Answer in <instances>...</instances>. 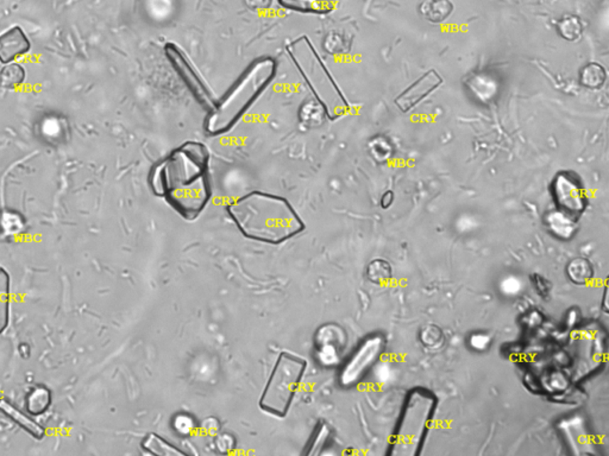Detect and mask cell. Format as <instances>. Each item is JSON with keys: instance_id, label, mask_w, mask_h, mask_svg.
<instances>
[{"instance_id": "18", "label": "cell", "mask_w": 609, "mask_h": 456, "mask_svg": "<svg viewBox=\"0 0 609 456\" xmlns=\"http://www.w3.org/2000/svg\"><path fill=\"white\" fill-rule=\"evenodd\" d=\"M605 79H607V72L605 68L595 62L584 65L580 72L581 84L591 89L601 88L605 82Z\"/></svg>"}, {"instance_id": "30", "label": "cell", "mask_w": 609, "mask_h": 456, "mask_svg": "<svg viewBox=\"0 0 609 456\" xmlns=\"http://www.w3.org/2000/svg\"><path fill=\"white\" fill-rule=\"evenodd\" d=\"M469 344H470L471 347L474 348L475 351H485L490 344V339L487 334H474V335H471Z\"/></svg>"}, {"instance_id": "25", "label": "cell", "mask_w": 609, "mask_h": 456, "mask_svg": "<svg viewBox=\"0 0 609 456\" xmlns=\"http://www.w3.org/2000/svg\"><path fill=\"white\" fill-rule=\"evenodd\" d=\"M564 429H566V436L569 438L570 443H573V445H578V448L584 447L586 442L589 441L586 428L582 427V420H578V418L568 420Z\"/></svg>"}, {"instance_id": "21", "label": "cell", "mask_w": 609, "mask_h": 456, "mask_svg": "<svg viewBox=\"0 0 609 456\" xmlns=\"http://www.w3.org/2000/svg\"><path fill=\"white\" fill-rule=\"evenodd\" d=\"M557 30L561 36L566 40H577L583 33V24L580 17L570 15L563 17L557 24Z\"/></svg>"}, {"instance_id": "26", "label": "cell", "mask_w": 609, "mask_h": 456, "mask_svg": "<svg viewBox=\"0 0 609 456\" xmlns=\"http://www.w3.org/2000/svg\"><path fill=\"white\" fill-rule=\"evenodd\" d=\"M328 435H330V430L326 425H321L320 428H318L313 438H311V443L306 452L307 455H316L318 452H320V449L324 447L325 443L328 440Z\"/></svg>"}, {"instance_id": "1", "label": "cell", "mask_w": 609, "mask_h": 456, "mask_svg": "<svg viewBox=\"0 0 609 456\" xmlns=\"http://www.w3.org/2000/svg\"><path fill=\"white\" fill-rule=\"evenodd\" d=\"M208 168V148L200 141H187L156 165L150 185L183 219L194 220L211 199Z\"/></svg>"}, {"instance_id": "33", "label": "cell", "mask_w": 609, "mask_h": 456, "mask_svg": "<svg viewBox=\"0 0 609 456\" xmlns=\"http://www.w3.org/2000/svg\"><path fill=\"white\" fill-rule=\"evenodd\" d=\"M392 202H393V192H386V194L383 195L381 205H382L383 208H388V207L391 206Z\"/></svg>"}, {"instance_id": "11", "label": "cell", "mask_w": 609, "mask_h": 456, "mask_svg": "<svg viewBox=\"0 0 609 456\" xmlns=\"http://www.w3.org/2000/svg\"><path fill=\"white\" fill-rule=\"evenodd\" d=\"M545 224L549 228V231L559 239H570L576 232V221L573 220V215L559 208L547 213L545 217Z\"/></svg>"}, {"instance_id": "32", "label": "cell", "mask_w": 609, "mask_h": 456, "mask_svg": "<svg viewBox=\"0 0 609 456\" xmlns=\"http://www.w3.org/2000/svg\"><path fill=\"white\" fill-rule=\"evenodd\" d=\"M235 445L234 440L229 435H222V436H219L217 438V447L218 449H220L222 452H227V450H230L232 449V447Z\"/></svg>"}, {"instance_id": "4", "label": "cell", "mask_w": 609, "mask_h": 456, "mask_svg": "<svg viewBox=\"0 0 609 456\" xmlns=\"http://www.w3.org/2000/svg\"><path fill=\"white\" fill-rule=\"evenodd\" d=\"M306 367L305 359L282 352L266 381L259 408L274 416H287Z\"/></svg>"}, {"instance_id": "29", "label": "cell", "mask_w": 609, "mask_h": 456, "mask_svg": "<svg viewBox=\"0 0 609 456\" xmlns=\"http://www.w3.org/2000/svg\"><path fill=\"white\" fill-rule=\"evenodd\" d=\"M194 420L187 415H179L174 418V429L181 435H188L194 430Z\"/></svg>"}, {"instance_id": "28", "label": "cell", "mask_w": 609, "mask_h": 456, "mask_svg": "<svg viewBox=\"0 0 609 456\" xmlns=\"http://www.w3.org/2000/svg\"><path fill=\"white\" fill-rule=\"evenodd\" d=\"M420 339L423 341L424 344H426L429 347H433L436 344H439L441 340V332L439 328L434 326H427L425 330L421 332Z\"/></svg>"}, {"instance_id": "14", "label": "cell", "mask_w": 609, "mask_h": 456, "mask_svg": "<svg viewBox=\"0 0 609 456\" xmlns=\"http://www.w3.org/2000/svg\"><path fill=\"white\" fill-rule=\"evenodd\" d=\"M142 449L146 454L150 455L160 456H183L185 452H181L176 445L171 442L164 440L162 436L157 434L146 435L142 441Z\"/></svg>"}, {"instance_id": "12", "label": "cell", "mask_w": 609, "mask_h": 456, "mask_svg": "<svg viewBox=\"0 0 609 456\" xmlns=\"http://www.w3.org/2000/svg\"><path fill=\"white\" fill-rule=\"evenodd\" d=\"M453 5L450 0H424L419 12L429 22L441 23L453 13Z\"/></svg>"}, {"instance_id": "20", "label": "cell", "mask_w": 609, "mask_h": 456, "mask_svg": "<svg viewBox=\"0 0 609 456\" xmlns=\"http://www.w3.org/2000/svg\"><path fill=\"white\" fill-rule=\"evenodd\" d=\"M317 344L319 346H332V347H343L345 344V335L343 330L336 325H326L321 327L317 333Z\"/></svg>"}, {"instance_id": "10", "label": "cell", "mask_w": 609, "mask_h": 456, "mask_svg": "<svg viewBox=\"0 0 609 456\" xmlns=\"http://www.w3.org/2000/svg\"><path fill=\"white\" fill-rule=\"evenodd\" d=\"M0 413H4L10 420H14L18 427L22 428L28 434L31 435L33 438L41 440L45 435L44 428L31 417L17 409L14 404L8 402L6 399H0Z\"/></svg>"}, {"instance_id": "7", "label": "cell", "mask_w": 609, "mask_h": 456, "mask_svg": "<svg viewBox=\"0 0 609 456\" xmlns=\"http://www.w3.org/2000/svg\"><path fill=\"white\" fill-rule=\"evenodd\" d=\"M551 192L559 210L573 217L582 213L586 208L587 199L584 195L583 187L580 178L573 173L561 171L556 175L551 185Z\"/></svg>"}, {"instance_id": "31", "label": "cell", "mask_w": 609, "mask_h": 456, "mask_svg": "<svg viewBox=\"0 0 609 456\" xmlns=\"http://www.w3.org/2000/svg\"><path fill=\"white\" fill-rule=\"evenodd\" d=\"M376 374H377V379L379 381H389L392 379V374H393V369H392V366L389 364H379L377 366V369H376Z\"/></svg>"}, {"instance_id": "8", "label": "cell", "mask_w": 609, "mask_h": 456, "mask_svg": "<svg viewBox=\"0 0 609 456\" xmlns=\"http://www.w3.org/2000/svg\"><path fill=\"white\" fill-rule=\"evenodd\" d=\"M441 84V77L439 74L434 70H431L418 79L414 84L411 85L409 88H406L405 92L395 100V102L402 112H407L413 107H416L420 102H423L424 99L429 97L432 92L436 91Z\"/></svg>"}, {"instance_id": "22", "label": "cell", "mask_w": 609, "mask_h": 456, "mask_svg": "<svg viewBox=\"0 0 609 456\" xmlns=\"http://www.w3.org/2000/svg\"><path fill=\"white\" fill-rule=\"evenodd\" d=\"M566 271H568L569 278L576 284H587L593 277L591 265L589 264V261H586L583 258H576V259L570 261Z\"/></svg>"}, {"instance_id": "16", "label": "cell", "mask_w": 609, "mask_h": 456, "mask_svg": "<svg viewBox=\"0 0 609 456\" xmlns=\"http://www.w3.org/2000/svg\"><path fill=\"white\" fill-rule=\"evenodd\" d=\"M10 276L0 266V334L4 333L10 321Z\"/></svg>"}, {"instance_id": "24", "label": "cell", "mask_w": 609, "mask_h": 456, "mask_svg": "<svg viewBox=\"0 0 609 456\" xmlns=\"http://www.w3.org/2000/svg\"><path fill=\"white\" fill-rule=\"evenodd\" d=\"M367 275H368V278L377 286L386 284L392 277L391 265L388 264L387 261L376 259L369 264Z\"/></svg>"}, {"instance_id": "13", "label": "cell", "mask_w": 609, "mask_h": 456, "mask_svg": "<svg viewBox=\"0 0 609 456\" xmlns=\"http://www.w3.org/2000/svg\"><path fill=\"white\" fill-rule=\"evenodd\" d=\"M51 399L50 390L44 385H37L26 396V410L31 416H41L50 408Z\"/></svg>"}, {"instance_id": "23", "label": "cell", "mask_w": 609, "mask_h": 456, "mask_svg": "<svg viewBox=\"0 0 609 456\" xmlns=\"http://www.w3.org/2000/svg\"><path fill=\"white\" fill-rule=\"evenodd\" d=\"M24 229V220L18 213L15 212H4L0 217V231L1 236L5 238H12V237L21 234Z\"/></svg>"}, {"instance_id": "19", "label": "cell", "mask_w": 609, "mask_h": 456, "mask_svg": "<svg viewBox=\"0 0 609 456\" xmlns=\"http://www.w3.org/2000/svg\"><path fill=\"white\" fill-rule=\"evenodd\" d=\"M26 80V69L18 63H8L0 70V87L14 89Z\"/></svg>"}, {"instance_id": "6", "label": "cell", "mask_w": 609, "mask_h": 456, "mask_svg": "<svg viewBox=\"0 0 609 456\" xmlns=\"http://www.w3.org/2000/svg\"><path fill=\"white\" fill-rule=\"evenodd\" d=\"M384 341L379 335L369 337L356 349L340 372V384L349 388L360 383L382 354Z\"/></svg>"}, {"instance_id": "3", "label": "cell", "mask_w": 609, "mask_h": 456, "mask_svg": "<svg viewBox=\"0 0 609 456\" xmlns=\"http://www.w3.org/2000/svg\"><path fill=\"white\" fill-rule=\"evenodd\" d=\"M278 72V62L264 56L250 63L237 80L208 111L204 129L210 136L230 132L269 87Z\"/></svg>"}, {"instance_id": "2", "label": "cell", "mask_w": 609, "mask_h": 456, "mask_svg": "<svg viewBox=\"0 0 609 456\" xmlns=\"http://www.w3.org/2000/svg\"><path fill=\"white\" fill-rule=\"evenodd\" d=\"M227 213L243 236L271 245L292 239L305 228L287 199L259 190L232 201L227 206Z\"/></svg>"}, {"instance_id": "17", "label": "cell", "mask_w": 609, "mask_h": 456, "mask_svg": "<svg viewBox=\"0 0 609 456\" xmlns=\"http://www.w3.org/2000/svg\"><path fill=\"white\" fill-rule=\"evenodd\" d=\"M495 82L496 81L492 80L487 74H478L471 77L468 86L482 102H488L494 99L497 92V85Z\"/></svg>"}, {"instance_id": "5", "label": "cell", "mask_w": 609, "mask_h": 456, "mask_svg": "<svg viewBox=\"0 0 609 456\" xmlns=\"http://www.w3.org/2000/svg\"><path fill=\"white\" fill-rule=\"evenodd\" d=\"M434 401L429 393L414 391L409 396L393 442V455H416L426 433Z\"/></svg>"}, {"instance_id": "15", "label": "cell", "mask_w": 609, "mask_h": 456, "mask_svg": "<svg viewBox=\"0 0 609 456\" xmlns=\"http://www.w3.org/2000/svg\"><path fill=\"white\" fill-rule=\"evenodd\" d=\"M284 8L305 13H324L330 11L336 0H278Z\"/></svg>"}, {"instance_id": "9", "label": "cell", "mask_w": 609, "mask_h": 456, "mask_svg": "<svg viewBox=\"0 0 609 456\" xmlns=\"http://www.w3.org/2000/svg\"><path fill=\"white\" fill-rule=\"evenodd\" d=\"M31 44L22 28L15 26L6 33L0 35V62L8 65L16 58L26 54Z\"/></svg>"}, {"instance_id": "27", "label": "cell", "mask_w": 609, "mask_h": 456, "mask_svg": "<svg viewBox=\"0 0 609 456\" xmlns=\"http://www.w3.org/2000/svg\"><path fill=\"white\" fill-rule=\"evenodd\" d=\"M522 288L524 286L522 279L518 278L517 276H508L500 283L501 293L506 296H517L518 293H522Z\"/></svg>"}]
</instances>
